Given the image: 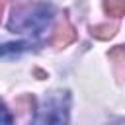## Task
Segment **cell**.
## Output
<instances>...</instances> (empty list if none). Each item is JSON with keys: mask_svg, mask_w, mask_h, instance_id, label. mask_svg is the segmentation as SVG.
Segmentation results:
<instances>
[{"mask_svg": "<svg viewBox=\"0 0 125 125\" xmlns=\"http://www.w3.org/2000/svg\"><path fill=\"white\" fill-rule=\"evenodd\" d=\"M53 16L55 10L49 4H16L8 20V29L20 35H39L51 25Z\"/></svg>", "mask_w": 125, "mask_h": 125, "instance_id": "1", "label": "cell"}, {"mask_svg": "<svg viewBox=\"0 0 125 125\" xmlns=\"http://www.w3.org/2000/svg\"><path fill=\"white\" fill-rule=\"evenodd\" d=\"M2 10H4V4L0 2V16H2Z\"/></svg>", "mask_w": 125, "mask_h": 125, "instance_id": "8", "label": "cell"}, {"mask_svg": "<svg viewBox=\"0 0 125 125\" xmlns=\"http://www.w3.org/2000/svg\"><path fill=\"white\" fill-rule=\"evenodd\" d=\"M104 8H105V10L109 12V16H113V18H121V16L125 14V4H123V2H105Z\"/></svg>", "mask_w": 125, "mask_h": 125, "instance_id": "5", "label": "cell"}, {"mask_svg": "<svg viewBox=\"0 0 125 125\" xmlns=\"http://www.w3.org/2000/svg\"><path fill=\"white\" fill-rule=\"evenodd\" d=\"M29 47H33L29 41H18V43H4L0 45V57L4 55H14V53H21V51H27Z\"/></svg>", "mask_w": 125, "mask_h": 125, "instance_id": "4", "label": "cell"}, {"mask_svg": "<svg viewBox=\"0 0 125 125\" xmlns=\"http://www.w3.org/2000/svg\"><path fill=\"white\" fill-rule=\"evenodd\" d=\"M68 113L70 94L66 90H53L41 98L31 125H68Z\"/></svg>", "mask_w": 125, "mask_h": 125, "instance_id": "2", "label": "cell"}, {"mask_svg": "<svg viewBox=\"0 0 125 125\" xmlns=\"http://www.w3.org/2000/svg\"><path fill=\"white\" fill-rule=\"evenodd\" d=\"M115 33V25H96V27H92V35H96V37H100V39H107V37H111Z\"/></svg>", "mask_w": 125, "mask_h": 125, "instance_id": "6", "label": "cell"}, {"mask_svg": "<svg viewBox=\"0 0 125 125\" xmlns=\"http://www.w3.org/2000/svg\"><path fill=\"white\" fill-rule=\"evenodd\" d=\"M0 125H14V115L2 102H0Z\"/></svg>", "mask_w": 125, "mask_h": 125, "instance_id": "7", "label": "cell"}, {"mask_svg": "<svg viewBox=\"0 0 125 125\" xmlns=\"http://www.w3.org/2000/svg\"><path fill=\"white\" fill-rule=\"evenodd\" d=\"M76 39V33H74V27L68 23V21H62V25L57 27V31L53 33V39L51 43L55 47H66L68 43H72Z\"/></svg>", "mask_w": 125, "mask_h": 125, "instance_id": "3", "label": "cell"}]
</instances>
